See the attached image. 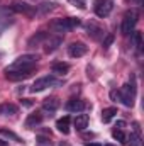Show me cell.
Wrapping results in <instances>:
<instances>
[{"label":"cell","mask_w":144,"mask_h":146,"mask_svg":"<svg viewBox=\"0 0 144 146\" xmlns=\"http://www.w3.org/2000/svg\"><path fill=\"white\" fill-rule=\"evenodd\" d=\"M32 75V72H19V73H7L5 76L9 78V80H12V82H17V80H26V78H29Z\"/></svg>","instance_id":"44dd1931"},{"label":"cell","mask_w":144,"mask_h":146,"mask_svg":"<svg viewBox=\"0 0 144 146\" xmlns=\"http://www.w3.org/2000/svg\"><path fill=\"white\" fill-rule=\"evenodd\" d=\"M134 42H136V48L141 51L143 49V34L141 33H134Z\"/></svg>","instance_id":"d4e9b609"},{"label":"cell","mask_w":144,"mask_h":146,"mask_svg":"<svg viewBox=\"0 0 144 146\" xmlns=\"http://www.w3.org/2000/svg\"><path fill=\"white\" fill-rule=\"evenodd\" d=\"M137 19H139V14L136 10H127L124 19H122V26H120V31L124 36H129L131 33H134V27L137 24Z\"/></svg>","instance_id":"277c9868"},{"label":"cell","mask_w":144,"mask_h":146,"mask_svg":"<svg viewBox=\"0 0 144 146\" xmlns=\"http://www.w3.org/2000/svg\"><path fill=\"white\" fill-rule=\"evenodd\" d=\"M112 41H114V36H112V34H108V36L104 39V48H108V46L112 44Z\"/></svg>","instance_id":"83f0119b"},{"label":"cell","mask_w":144,"mask_h":146,"mask_svg":"<svg viewBox=\"0 0 144 146\" xmlns=\"http://www.w3.org/2000/svg\"><path fill=\"white\" fill-rule=\"evenodd\" d=\"M87 34L92 37L93 41H100V39L105 37V29H104V26H100L97 21H90V22L87 24Z\"/></svg>","instance_id":"ba28073f"},{"label":"cell","mask_w":144,"mask_h":146,"mask_svg":"<svg viewBox=\"0 0 144 146\" xmlns=\"http://www.w3.org/2000/svg\"><path fill=\"white\" fill-rule=\"evenodd\" d=\"M70 124H71L70 117L65 115V117H61V119L56 121V129H58L59 133H63V134H68V133H70Z\"/></svg>","instance_id":"9a60e30c"},{"label":"cell","mask_w":144,"mask_h":146,"mask_svg":"<svg viewBox=\"0 0 144 146\" xmlns=\"http://www.w3.org/2000/svg\"><path fill=\"white\" fill-rule=\"evenodd\" d=\"M61 42H63V37L61 36L49 37V39H46V42H44V51H46V53H53V51H56V49L59 48Z\"/></svg>","instance_id":"7c38bea8"},{"label":"cell","mask_w":144,"mask_h":146,"mask_svg":"<svg viewBox=\"0 0 144 146\" xmlns=\"http://www.w3.org/2000/svg\"><path fill=\"white\" fill-rule=\"evenodd\" d=\"M87 51H88V46H87L85 42H81V41L71 42V44L68 46V54H70L71 58H81V56L87 54Z\"/></svg>","instance_id":"9c48e42d"},{"label":"cell","mask_w":144,"mask_h":146,"mask_svg":"<svg viewBox=\"0 0 144 146\" xmlns=\"http://www.w3.org/2000/svg\"><path fill=\"white\" fill-rule=\"evenodd\" d=\"M132 2H136V3H137V5H141V3H143L144 0H132Z\"/></svg>","instance_id":"d6a6232c"},{"label":"cell","mask_w":144,"mask_h":146,"mask_svg":"<svg viewBox=\"0 0 144 146\" xmlns=\"http://www.w3.org/2000/svg\"><path fill=\"white\" fill-rule=\"evenodd\" d=\"M2 58H3V53H2V51H0V60H2Z\"/></svg>","instance_id":"836d02e7"},{"label":"cell","mask_w":144,"mask_h":146,"mask_svg":"<svg viewBox=\"0 0 144 146\" xmlns=\"http://www.w3.org/2000/svg\"><path fill=\"white\" fill-rule=\"evenodd\" d=\"M41 122H42V114H41V112H34V114H29V115H27L24 126H26L27 129H34V127H37Z\"/></svg>","instance_id":"8fae6325"},{"label":"cell","mask_w":144,"mask_h":146,"mask_svg":"<svg viewBox=\"0 0 144 146\" xmlns=\"http://www.w3.org/2000/svg\"><path fill=\"white\" fill-rule=\"evenodd\" d=\"M51 72L54 73V75H59V76H65L66 73L70 72V65L68 63H54L53 66H51Z\"/></svg>","instance_id":"ac0fdd59"},{"label":"cell","mask_w":144,"mask_h":146,"mask_svg":"<svg viewBox=\"0 0 144 146\" xmlns=\"http://www.w3.org/2000/svg\"><path fill=\"white\" fill-rule=\"evenodd\" d=\"M117 94H119V100L126 107H132L134 106V100H136V85H134V82L122 85L120 90H117Z\"/></svg>","instance_id":"3957f363"},{"label":"cell","mask_w":144,"mask_h":146,"mask_svg":"<svg viewBox=\"0 0 144 146\" xmlns=\"http://www.w3.org/2000/svg\"><path fill=\"white\" fill-rule=\"evenodd\" d=\"M12 22H14V19H12V17H0V34H2V33H5V29H7Z\"/></svg>","instance_id":"603a6c76"},{"label":"cell","mask_w":144,"mask_h":146,"mask_svg":"<svg viewBox=\"0 0 144 146\" xmlns=\"http://www.w3.org/2000/svg\"><path fill=\"white\" fill-rule=\"evenodd\" d=\"M39 145H46V146H51V141L46 139V138H39Z\"/></svg>","instance_id":"f1b7e54d"},{"label":"cell","mask_w":144,"mask_h":146,"mask_svg":"<svg viewBox=\"0 0 144 146\" xmlns=\"http://www.w3.org/2000/svg\"><path fill=\"white\" fill-rule=\"evenodd\" d=\"M117 114V109L115 107H108V109H104L102 110V121L104 122H110Z\"/></svg>","instance_id":"7402d4cb"},{"label":"cell","mask_w":144,"mask_h":146,"mask_svg":"<svg viewBox=\"0 0 144 146\" xmlns=\"http://www.w3.org/2000/svg\"><path fill=\"white\" fill-rule=\"evenodd\" d=\"M0 134H2L3 138H7V139H12V141H15V143H24V139H22L20 136H17L14 131H10V129L0 127Z\"/></svg>","instance_id":"d6986e66"},{"label":"cell","mask_w":144,"mask_h":146,"mask_svg":"<svg viewBox=\"0 0 144 146\" xmlns=\"http://www.w3.org/2000/svg\"><path fill=\"white\" fill-rule=\"evenodd\" d=\"M48 37H49V36H48V33H42V31H41V33H36L34 36H32L31 39H29V41H27V46H29V48L39 46V44H41V42H44Z\"/></svg>","instance_id":"e0dca14e"},{"label":"cell","mask_w":144,"mask_h":146,"mask_svg":"<svg viewBox=\"0 0 144 146\" xmlns=\"http://www.w3.org/2000/svg\"><path fill=\"white\" fill-rule=\"evenodd\" d=\"M112 136H114V138H115L117 141H120L122 145H126V136H124V129H117V127H115V129L112 131Z\"/></svg>","instance_id":"cb8c5ba5"},{"label":"cell","mask_w":144,"mask_h":146,"mask_svg":"<svg viewBox=\"0 0 144 146\" xmlns=\"http://www.w3.org/2000/svg\"><path fill=\"white\" fill-rule=\"evenodd\" d=\"M73 124H75V127H76L78 131H85V129L88 127V114H80V115H76L75 121H73Z\"/></svg>","instance_id":"5bb4252c"},{"label":"cell","mask_w":144,"mask_h":146,"mask_svg":"<svg viewBox=\"0 0 144 146\" xmlns=\"http://www.w3.org/2000/svg\"><path fill=\"white\" fill-rule=\"evenodd\" d=\"M85 107H87V104L83 100H80V99H71V100H68L65 104V109L68 112H81Z\"/></svg>","instance_id":"4fadbf2b"},{"label":"cell","mask_w":144,"mask_h":146,"mask_svg":"<svg viewBox=\"0 0 144 146\" xmlns=\"http://www.w3.org/2000/svg\"><path fill=\"white\" fill-rule=\"evenodd\" d=\"M126 145L129 146H143V139H141V134L139 133H131L129 138H126Z\"/></svg>","instance_id":"ffe728a7"},{"label":"cell","mask_w":144,"mask_h":146,"mask_svg":"<svg viewBox=\"0 0 144 146\" xmlns=\"http://www.w3.org/2000/svg\"><path fill=\"white\" fill-rule=\"evenodd\" d=\"M87 146H102V145H97V143H87Z\"/></svg>","instance_id":"1f68e13d"},{"label":"cell","mask_w":144,"mask_h":146,"mask_svg":"<svg viewBox=\"0 0 144 146\" xmlns=\"http://www.w3.org/2000/svg\"><path fill=\"white\" fill-rule=\"evenodd\" d=\"M115 127H117V129H124V127H126V122H124V121H119Z\"/></svg>","instance_id":"f546056e"},{"label":"cell","mask_w":144,"mask_h":146,"mask_svg":"<svg viewBox=\"0 0 144 146\" xmlns=\"http://www.w3.org/2000/svg\"><path fill=\"white\" fill-rule=\"evenodd\" d=\"M0 146H9V143H7V141H3V139H0Z\"/></svg>","instance_id":"4dcf8cb0"},{"label":"cell","mask_w":144,"mask_h":146,"mask_svg":"<svg viewBox=\"0 0 144 146\" xmlns=\"http://www.w3.org/2000/svg\"><path fill=\"white\" fill-rule=\"evenodd\" d=\"M54 9V3H49V2H46V3H42L41 5V14H46V12H49V10H53Z\"/></svg>","instance_id":"4316f807"},{"label":"cell","mask_w":144,"mask_h":146,"mask_svg":"<svg viewBox=\"0 0 144 146\" xmlns=\"http://www.w3.org/2000/svg\"><path fill=\"white\" fill-rule=\"evenodd\" d=\"M59 106H61V102H59L58 97H48L42 102V110L44 112H49V115H53L56 110L59 109Z\"/></svg>","instance_id":"30bf717a"},{"label":"cell","mask_w":144,"mask_h":146,"mask_svg":"<svg viewBox=\"0 0 144 146\" xmlns=\"http://www.w3.org/2000/svg\"><path fill=\"white\" fill-rule=\"evenodd\" d=\"M10 9H12L14 12H17V14H24V15H27V17H36V14H37L36 7H32V5H29L27 2H22V0L12 2Z\"/></svg>","instance_id":"8992f818"},{"label":"cell","mask_w":144,"mask_h":146,"mask_svg":"<svg viewBox=\"0 0 144 146\" xmlns=\"http://www.w3.org/2000/svg\"><path fill=\"white\" fill-rule=\"evenodd\" d=\"M81 24V21L78 17H65V19H54L51 22V29L54 33H68L76 29Z\"/></svg>","instance_id":"7a4b0ae2"},{"label":"cell","mask_w":144,"mask_h":146,"mask_svg":"<svg viewBox=\"0 0 144 146\" xmlns=\"http://www.w3.org/2000/svg\"><path fill=\"white\" fill-rule=\"evenodd\" d=\"M73 7H78V9H87V2L85 0H68Z\"/></svg>","instance_id":"484cf974"},{"label":"cell","mask_w":144,"mask_h":146,"mask_svg":"<svg viewBox=\"0 0 144 146\" xmlns=\"http://www.w3.org/2000/svg\"><path fill=\"white\" fill-rule=\"evenodd\" d=\"M104 146H115V145H104Z\"/></svg>","instance_id":"e575fe53"},{"label":"cell","mask_w":144,"mask_h":146,"mask_svg":"<svg viewBox=\"0 0 144 146\" xmlns=\"http://www.w3.org/2000/svg\"><path fill=\"white\" fill-rule=\"evenodd\" d=\"M17 112H19V107L15 104H10V102L0 104V114L2 115H15Z\"/></svg>","instance_id":"2e32d148"},{"label":"cell","mask_w":144,"mask_h":146,"mask_svg":"<svg viewBox=\"0 0 144 146\" xmlns=\"http://www.w3.org/2000/svg\"><path fill=\"white\" fill-rule=\"evenodd\" d=\"M37 60H39L37 54H22L17 60H14V63H10L5 68V73L34 72V68H36V65H37Z\"/></svg>","instance_id":"6da1fadb"},{"label":"cell","mask_w":144,"mask_h":146,"mask_svg":"<svg viewBox=\"0 0 144 146\" xmlns=\"http://www.w3.org/2000/svg\"><path fill=\"white\" fill-rule=\"evenodd\" d=\"M63 82L61 80H56L54 76H51V75H46V76H41V78H37L36 82H34V85L31 87V92H42L44 88H48V87H59Z\"/></svg>","instance_id":"5b68a950"},{"label":"cell","mask_w":144,"mask_h":146,"mask_svg":"<svg viewBox=\"0 0 144 146\" xmlns=\"http://www.w3.org/2000/svg\"><path fill=\"white\" fill-rule=\"evenodd\" d=\"M112 9H114V0H95V3H93V10H95L97 17H100V19L107 17L112 12Z\"/></svg>","instance_id":"52a82bcc"}]
</instances>
